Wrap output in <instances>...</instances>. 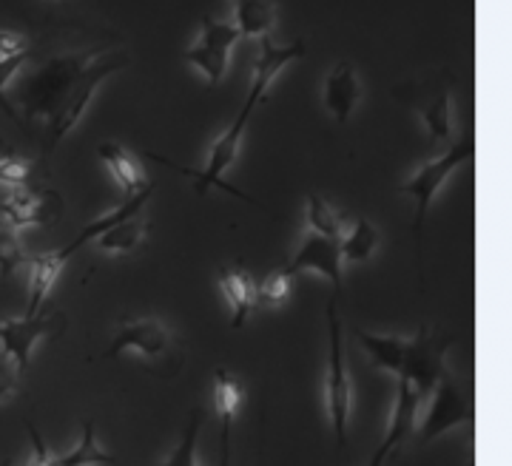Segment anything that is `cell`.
Segmentation results:
<instances>
[{
  "mask_svg": "<svg viewBox=\"0 0 512 466\" xmlns=\"http://www.w3.org/2000/svg\"><path fill=\"white\" fill-rule=\"evenodd\" d=\"M126 63L128 57L123 52L109 54L106 46H94L86 52L52 57L35 74L26 77L15 97L29 120H43L46 126L40 151L43 160L55 154L57 145L69 137L97 86L109 74L120 72Z\"/></svg>",
  "mask_w": 512,
  "mask_h": 466,
  "instance_id": "obj_1",
  "label": "cell"
},
{
  "mask_svg": "<svg viewBox=\"0 0 512 466\" xmlns=\"http://www.w3.org/2000/svg\"><path fill=\"white\" fill-rule=\"evenodd\" d=\"M299 57H305V43H291V46H276L271 37H259V52H256V63H254V83H251V91H248V100H245V106L239 111L237 117H234V123L225 128V134H222L217 143L211 145V154H208V160L202 165V171H191V168H177V171H183L188 177H194L197 180V191L200 194H208L211 188H222L225 194H231V197L245 199V202H254V197H248V194H242L239 188L234 185H228L225 182V171L234 165V157H237L239 143H242V137H245V128L251 123V114H254V108L262 103V97H265V91L271 89V83H274V77L288 63L293 60H299Z\"/></svg>",
  "mask_w": 512,
  "mask_h": 466,
  "instance_id": "obj_2",
  "label": "cell"
},
{
  "mask_svg": "<svg viewBox=\"0 0 512 466\" xmlns=\"http://www.w3.org/2000/svg\"><path fill=\"white\" fill-rule=\"evenodd\" d=\"M473 151H476V140L467 134V137H461V140L450 145L441 157L424 162V165H419L410 174V180L402 185V194H410V197L416 199V222H413V231L421 233L424 222H427V211H430L433 197L439 194L441 185L450 180L453 171H458L464 162H470Z\"/></svg>",
  "mask_w": 512,
  "mask_h": 466,
  "instance_id": "obj_3",
  "label": "cell"
},
{
  "mask_svg": "<svg viewBox=\"0 0 512 466\" xmlns=\"http://www.w3.org/2000/svg\"><path fill=\"white\" fill-rule=\"evenodd\" d=\"M427 410L421 415V424L413 435H419L421 444L439 438L447 430H453L458 424H473L476 421V407H473V395L467 393L453 376L439 378V384L433 387V393L427 395Z\"/></svg>",
  "mask_w": 512,
  "mask_h": 466,
  "instance_id": "obj_4",
  "label": "cell"
},
{
  "mask_svg": "<svg viewBox=\"0 0 512 466\" xmlns=\"http://www.w3.org/2000/svg\"><path fill=\"white\" fill-rule=\"evenodd\" d=\"M330 322V367H328V410L330 427L336 435V449H345L348 444V421L350 404H353V384H350L348 364L342 353V324L336 316V302L328 305Z\"/></svg>",
  "mask_w": 512,
  "mask_h": 466,
  "instance_id": "obj_5",
  "label": "cell"
},
{
  "mask_svg": "<svg viewBox=\"0 0 512 466\" xmlns=\"http://www.w3.org/2000/svg\"><path fill=\"white\" fill-rule=\"evenodd\" d=\"M450 350V339L436 341L430 336V327L421 324L419 333L410 339L407 356H404L402 373L396 378H404L410 384V390L419 395V401L424 404L427 395L433 393V387L439 384V378L447 373L444 370V356Z\"/></svg>",
  "mask_w": 512,
  "mask_h": 466,
  "instance_id": "obj_6",
  "label": "cell"
},
{
  "mask_svg": "<svg viewBox=\"0 0 512 466\" xmlns=\"http://www.w3.org/2000/svg\"><path fill=\"white\" fill-rule=\"evenodd\" d=\"M237 40L239 29L234 26V20L205 18L200 37L185 52V60L191 66H197L211 86H220L222 77L228 72V57H231V49L237 46Z\"/></svg>",
  "mask_w": 512,
  "mask_h": 466,
  "instance_id": "obj_7",
  "label": "cell"
},
{
  "mask_svg": "<svg viewBox=\"0 0 512 466\" xmlns=\"http://www.w3.org/2000/svg\"><path fill=\"white\" fill-rule=\"evenodd\" d=\"M66 330V316L60 310H40L35 319H15V322H0V350L9 353L18 364L20 376L26 373L32 350L40 339H55Z\"/></svg>",
  "mask_w": 512,
  "mask_h": 466,
  "instance_id": "obj_8",
  "label": "cell"
},
{
  "mask_svg": "<svg viewBox=\"0 0 512 466\" xmlns=\"http://www.w3.org/2000/svg\"><path fill=\"white\" fill-rule=\"evenodd\" d=\"M63 214V199L55 188H15V194L0 205V219H6L15 231L52 225Z\"/></svg>",
  "mask_w": 512,
  "mask_h": 466,
  "instance_id": "obj_9",
  "label": "cell"
},
{
  "mask_svg": "<svg viewBox=\"0 0 512 466\" xmlns=\"http://www.w3.org/2000/svg\"><path fill=\"white\" fill-rule=\"evenodd\" d=\"M174 347V330L163 322V319H134L120 327V333L111 339L109 350L103 353V359H114L126 350H134L146 359H157Z\"/></svg>",
  "mask_w": 512,
  "mask_h": 466,
  "instance_id": "obj_10",
  "label": "cell"
},
{
  "mask_svg": "<svg viewBox=\"0 0 512 466\" xmlns=\"http://www.w3.org/2000/svg\"><path fill=\"white\" fill-rule=\"evenodd\" d=\"M302 270H316V273L328 276V282L339 296L342 293V251H339V242H330V239H322L316 233H308L302 239L299 251L293 253L285 273L293 279Z\"/></svg>",
  "mask_w": 512,
  "mask_h": 466,
  "instance_id": "obj_11",
  "label": "cell"
},
{
  "mask_svg": "<svg viewBox=\"0 0 512 466\" xmlns=\"http://www.w3.org/2000/svg\"><path fill=\"white\" fill-rule=\"evenodd\" d=\"M359 97H362V89H359V77H356L353 63H348V60L336 63L325 77L322 100H325V108L336 117L339 126H348L350 114L359 103Z\"/></svg>",
  "mask_w": 512,
  "mask_h": 466,
  "instance_id": "obj_12",
  "label": "cell"
},
{
  "mask_svg": "<svg viewBox=\"0 0 512 466\" xmlns=\"http://www.w3.org/2000/svg\"><path fill=\"white\" fill-rule=\"evenodd\" d=\"M220 287L222 296L228 299L231 313H234V327H242L248 322V316L256 310V285L254 279L248 276V270L242 268V262H237L234 268H220Z\"/></svg>",
  "mask_w": 512,
  "mask_h": 466,
  "instance_id": "obj_13",
  "label": "cell"
},
{
  "mask_svg": "<svg viewBox=\"0 0 512 466\" xmlns=\"http://www.w3.org/2000/svg\"><path fill=\"white\" fill-rule=\"evenodd\" d=\"M97 154H100V160L109 165L111 177L117 180L120 191H123V197L126 199L137 197V194L146 188V180H143V174H140L137 162H134V157L128 154L123 145L103 143L100 148H97Z\"/></svg>",
  "mask_w": 512,
  "mask_h": 466,
  "instance_id": "obj_14",
  "label": "cell"
},
{
  "mask_svg": "<svg viewBox=\"0 0 512 466\" xmlns=\"http://www.w3.org/2000/svg\"><path fill=\"white\" fill-rule=\"evenodd\" d=\"M356 339H359V344H362V350H365L367 356L376 361L382 370L393 373V376L402 373L410 339H402V336H379V333H367V330H356Z\"/></svg>",
  "mask_w": 512,
  "mask_h": 466,
  "instance_id": "obj_15",
  "label": "cell"
},
{
  "mask_svg": "<svg viewBox=\"0 0 512 466\" xmlns=\"http://www.w3.org/2000/svg\"><path fill=\"white\" fill-rule=\"evenodd\" d=\"M234 26L239 29V37H271V29L276 23L274 3H254L242 0L234 6Z\"/></svg>",
  "mask_w": 512,
  "mask_h": 466,
  "instance_id": "obj_16",
  "label": "cell"
},
{
  "mask_svg": "<svg viewBox=\"0 0 512 466\" xmlns=\"http://www.w3.org/2000/svg\"><path fill=\"white\" fill-rule=\"evenodd\" d=\"M114 464L109 452L97 447V438H94V421L83 424V438H80V447L66 452V455H49V464L46 466H109Z\"/></svg>",
  "mask_w": 512,
  "mask_h": 466,
  "instance_id": "obj_17",
  "label": "cell"
},
{
  "mask_svg": "<svg viewBox=\"0 0 512 466\" xmlns=\"http://www.w3.org/2000/svg\"><path fill=\"white\" fill-rule=\"evenodd\" d=\"M146 239V222L137 216H128L120 225H114L111 231H106L97 239V248L109 253H131L140 248V242Z\"/></svg>",
  "mask_w": 512,
  "mask_h": 466,
  "instance_id": "obj_18",
  "label": "cell"
},
{
  "mask_svg": "<svg viewBox=\"0 0 512 466\" xmlns=\"http://www.w3.org/2000/svg\"><path fill=\"white\" fill-rule=\"evenodd\" d=\"M379 245V231L373 222L367 219H356V225L345 233V239L339 242L342 251V262H367Z\"/></svg>",
  "mask_w": 512,
  "mask_h": 466,
  "instance_id": "obj_19",
  "label": "cell"
},
{
  "mask_svg": "<svg viewBox=\"0 0 512 466\" xmlns=\"http://www.w3.org/2000/svg\"><path fill=\"white\" fill-rule=\"evenodd\" d=\"M239 404H242V387H239V381L228 370L220 367L217 376H214V410L220 415L222 430H231L234 427Z\"/></svg>",
  "mask_w": 512,
  "mask_h": 466,
  "instance_id": "obj_20",
  "label": "cell"
},
{
  "mask_svg": "<svg viewBox=\"0 0 512 466\" xmlns=\"http://www.w3.org/2000/svg\"><path fill=\"white\" fill-rule=\"evenodd\" d=\"M308 225H311V233L330 239V242H342L348 233L345 222L319 194H308Z\"/></svg>",
  "mask_w": 512,
  "mask_h": 466,
  "instance_id": "obj_21",
  "label": "cell"
},
{
  "mask_svg": "<svg viewBox=\"0 0 512 466\" xmlns=\"http://www.w3.org/2000/svg\"><path fill=\"white\" fill-rule=\"evenodd\" d=\"M421 120L427 126V134L433 143H447L453 137V108H450V94L439 91V97L430 106L421 108Z\"/></svg>",
  "mask_w": 512,
  "mask_h": 466,
  "instance_id": "obj_22",
  "label": "cell"
},
{
  "mask_svg": "<svg viewBox=\"0 0 512 466\" xmlns=\"http://www.w3.org/2000/svg\"><path fill=\"white\" fill-rule=\"evenodd\" d=\"M23 265H29V253L20 248L18 231L0 219V279H9Z\"/></svg>",
  "mask_w": 512,
  "mask_h": 466,
  "instance_id": "obj_23",
  "label": "cell"
},
{
  "mask_svg": "<svg viewBox=\"0 0 512 466\" xmlns=\"http://www.w3.org/2000/svg\"><path fill=\"white\" fill-rule=\"evenodd\" d=\"M202 427V410H194L188 424H185L183 441L174 447V452L165 458L160 466H197V441H200Z\"/></svg>",
  "mask_w": 512,
  "mask_h": 466,
  "instance_id": "obj_24",
  "label": "cell"
},
{
  "mask_svg": "<svg viewBox=\"0 0 512 466\" xmlns=\"http://www.w3.org/2000/svg\"><path fill=\"white\" fill-rule=\"evenodd\" d=\"M29 57H32V49L12 54V57H0V111H6V117L20 128H23V120H20V111L15 108V103L6 97V86H9V80L29 63Z\"/></svg>",
  "mask_w": 512,
  "mask_h": 466,
  "instance_id": "obj_25",
  "label": "cell"
},
{
  "mask_svg": "<svg viewBox=\"0 0 512 466\" xmlns=\"http://www.w3.org/2000/svg\"><path fill=\"white\" fill-rule=\"evenodd\" d=\"M291 296V276L285 270H276L271 276L262 279V285L256 287V307H265V310H274L282 307Z\"/></svg>",
  "mask_w": 512,
  "mask_h": 466,
  "instance_id": "obj_26",
  "label": "cell"
},
{
  "mask_svg": "<svg viewBox=\"0 0 512 466\" xmlns=\"http://www.w3.org/2000/svg\"><path fill=\"white\" fill-rule=\"evenodd\" d=\"M0 182L12 185V188H26V182H29V165L18 157H9L3 148V140H0Z\"/></svg>",
  "mask_w": 512,
  "mask_h": 466,
  "instance_id": "obj_27",
  "label": "cell"
},
{
  "mask_svg": "<svg viewBox=\"0 0 512 466\" xmlns=\"http://www.w3.org/2000/svg\"><path fill=\"white\" fill-rule=\"evenodd\" d=\"M20 378L23 376H20L15 359H12L9 353L0 350V401H9L12 395L18 393Z\"/></svg>",
  "mask_w": 512,
  "mask_h": 466,
  "instance_id": "obj_28",
  "label": "cell"
},
{
  "mask_svg": "<svg viewBox=\"0 0 512 466\" xmlns=\"http://www.w3.org/2000/svg\"><path fill=\"white\" fill-rule=\"evenodd\" d=\"M29 49L26 37L18 35V32H6L0 29V57H12V54H20Z\"/></svg>",
  "mask_w": 512,
  "mask_h": 466,
  "instance_id": "obj_29",
  "label": "cell"
},
{
  "mask_svg": "<svg viewBox=\"0 0 512 466\" xmlns=\"http://www.w3.org/2000/svg\"><path fill=\"white\" fill-rule=\"evenodd\" d=\"M390 452H393V447H390V444H384V441H382V447L376 449V455L370 458V464H367V466H384V461H387V455H390Z\"/></svg>",
  "mask_w": 512,
  "mask_h": 466,
  "instance_id": "obj_30",
  "label": "cell"
},
{
  "mask_svg": "<svg viewBox=\"0 0 512 466\" xmlns=\"http://www.w3.org/2000/svg\"><path fill=\"white\" fill-rule=\"evenodd\" d=\"M222 461L220 466H228V458H231V441H222V455H220Z\"/></svg>",
  "mask_w": 512,
  "mask_h": 466,
  "instance_id": "obj_31",
  "label": "cell"
},
{
  "mask_svg": "<svg viewBox=\"0 0 512 466\" xmlns=\"http://www.w3.org/2000/svg\"><path fill=\"white\" fill-rule=\"evenodd\" d=\"M0 466H9V464H0Z\"/></svg>",
  "mask_w": 512,
  "mask_h": 466,
  "instance_id": "obj_32",
  "label": "cell"
}]
</instances>
